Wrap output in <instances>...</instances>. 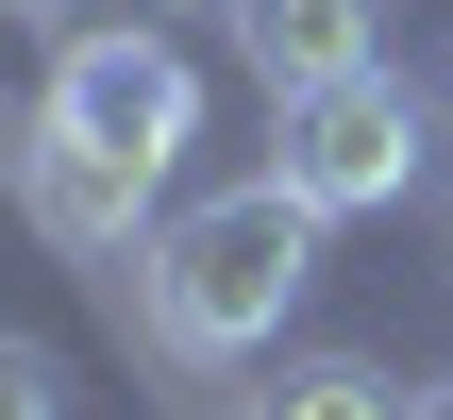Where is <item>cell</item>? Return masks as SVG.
<instances>
[{
  "mask_svg": "<svg viewBox=\"0 0 453 420\" xmlns=\"http://www.w3.org/2000/svg\"><path fill=\"white\" fill-rule=\"evenodd\" d=\"M0 152H17L34 236H67V253H151V236H134V219H151V185H134V168H101V152H84V135H50V118H17Z\"/></svg>",
  "mask_w": 453,
  "mask_h": 420,
  "instance_id": "cell-4",
  "label": "cell"
},
{
  "mask_svg": "<svg viewBox=\"0 0 453 420\" xmlns=\"http://www.w3.org/2000/svg\"><path fill=\"white\" fill-rule=\"evenodd\" d=\"M235 51H252L269 101H303V84L387 67V0H235Z\"/></svg>",
  "mask_w": 453,
  "mask_h": 420,
  "instance_id": "cell-5",
  "label": "cell"
},
{
  "mask_svg": "<svg viewBox=\"0 0 453 420\" xmlns=\"http://www.w3.org/2000/svg\"><path fill=\"white\" fill-rule=\"evenodd\" d=\"M303 269H319V219L252 168V185H202V202H168L151 219V253H134V303H151V337L168 354H269L286 337V303H303Z\"/></svg>",
  "mask_w": 453,
  "mask_h": 420,
  "instance_id": "cell-1",
  "label": "cell"
},
{
  "mask_svg": "<svg viewBox=\"0 0 453 420\" xmlns=\"http://www.w3.org/2000/svg\"><path fill=\"white\" fill-rule=\"evenodd\" d=\"M420 168H437V101H420L403 67H353V84L269 101V185H286L303 219H387Z\"/></svg>",
  "mask_w": 453,
  "mask_h": 420,
  "instance_id": "cell-2",
  "label": "cell"
},
{
  "mask_svg": "<svg viewBox=\"0 0 453 420\" xmlns=\"http://www.w3.org/2000/svg\"><path fill=\"white\" fill-rule=\"evenodd\" d=\"M50 135H84L101 168H134V185H168L185 168V135H202V67L151 34V17H101V34H67L50 51V101H34Z\"/></svg>",
  "mask_w": 453,
  "mask_h": 420,
  "instance_id": "cell-3",
  "label": "cell"
},
{
  "mask_svg": "<svg viewBox=\"0 0 453 420\" xmlns=\"http://www.w3.org/2000/svg\"><path fill=\"white\" fill-rule=\"evenodd\" d=\"M420 420H453V370H437V387H420Z\"/></svg>",
  "mask_w": 453,
  "mask_h": 420,
  "instance_id": "cell-11",
  "label": "cell"
},
{
  "mask_svg": "<svg viewBox=\"0 0 453 420\" xmlns=\"http://www.w3.org/2000/svg\"><path fill=\"white\" fill-rule=\"evenodd\" d=\"M0 17H34V34H84V0H0Z\"/></svg>",
  "mask_w": 453,
  "mask_h": 420,
  "instance_id": "cell-8",
  "label": "cell"
},
{
  "mask_svg": "<svg viewBox=\"0 0 453 420\" xmlns=\"http://www.w3.org/2000/svg\"><path fill=\"white\" fill-rule=\"evenodd\" d=\"M420 101H437V135H453V51H437V84H420Z\"/></svg>",
  "mask_w": 453,
  "mask_h": 420,
  "instance_id": "cell-9",
  "label": "cell"
},
{
  "mask_svg": "<svg viewBox=\"0 0 453 420\" xmlns=\"http://www.w3.org/2000/svg\"><path fill=\"white\" fill-rule=\"evenodd\" d=\"M0 420H67V354L50 337H0Z\"/></svg>",
  "mask_w": 453,
  "mask_h": 420,
  "instance_id": "cell-7",
  "label": "cell"
},
{
  "mask_svg": "<svg viewBox=\"0 0 453 420\" xmlns=\"http://www.w3.org/2000/svg\"><path fill=\"white\" fill-rule=\"evenodd\" d=\"M235 420H420V387H387L370 354H303V370H269Z\"/></svg>",
  "mask_w": 453,
  "mask_h": 420,
  "instance_id": "cell-6",
  "label": "cell"
},
{
  "mask_svg": "<svg viewBox=\"0 0 453 420\" xmlns=\"http://www.w3.org/2000/svg\"><path fill=\"white\" fill-rule=\"evenodd\" d=\"M134 17H151V34H168V17H185V0H134ZM219 17H235V0H219Z\"/></svg>",
  "mask_w": 453,
  "mask_h": 420,
  "instance_id": "cell-10",
  "label": "cell"
}]
</instances>
